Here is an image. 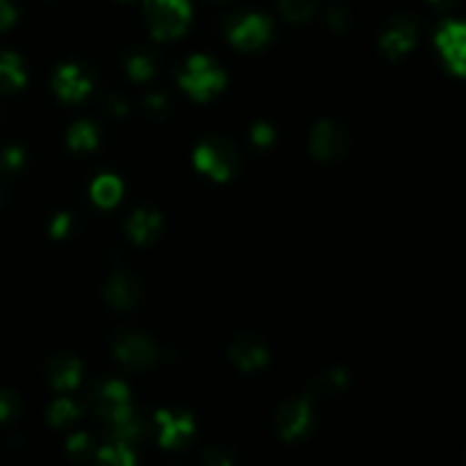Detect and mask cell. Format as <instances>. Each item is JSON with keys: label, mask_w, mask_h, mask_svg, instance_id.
Wrapping results in <instances>:
<instances>
[{"label": "cell", "mask_w": 466, "mask_h": 466, "mask_svg": "<svg viewBox=\"0 0 466 466\" xmlns=\"http://www.w3.org/2000/svg\"><path fill=\"white\" fill-rule=\"evenodd\" d=\"M82 364L76 358H55L48 364V378L55 390H76L80 385Z\"/></svg>", "instance_id": "obj_17"}, {"label": "cell", "mask_w": 466, "mask_h": 466, "mask_svg": "<svg viewBox=\"0 0 466 466\" xmlns=\"http://www.w3.org/2000/svg\"><path fill=\"white\" fill-rule=\"evenodd\" d=\"M21 414V400L16 394L7 390H0V423L14 421Z\"/></svg>", "instance_id": "obj_25"}, {"label": "cell", "mask_w": 466, "mask_h": 466, "mask_svg": "<svg viewBox=\"0 0 466 466\" xmlns=\"http://www.w3.org/2000/svg\"><path fill=\"white\" fill-rule=\"evenodd\" d=\"M217 3H223V0H217Z\"/></svg>", "instance_id": "obj_36"}, {"label": "cell", "mask_w": 466, "mask_h": 466, "mask_svg": "<svg viewBox=\"0 0 466 466\" xmlns=\"http://www.w3.org/2000/svg\"><path fill=\"white\" fill-rule=\"evenodd\" d=\"M280 12L289 21H308L317 12V0H280Z\"/></svg>", "instance_id": "obj_23"}, {"label": "cell", "mask_w": 466, "mask_h": 466, "mask_svg": "<svg viewBox=\"0 0 466 466\" xmlns=\"http://www.w3.org/2000/svg\"><path fill=\"white\" fill-rule=\"evenodd\" d=\"M68 230H71V217H68V214H57L53 226H50V235H53L55 239H62V237L68 235Z\"/></svg>", "instance_id": "obj_30"}, {"label": "cell", "mask_w": 466, "mask_h": 466, "mask_svg": "<svg viewBox=\"0 0 466 466\" xmlns=\"http://www.w3.org/2000/svg\"><path fill=\"white\" fill-rule=\"evenodd\" d=\"M349 135H346L344 127L335 121H319L314 126L312 135H309V148L312 155L321 162H335L341 159L349 150Z\"/></svg>", "instance_id": "obj_7"}, {"label": "cell", "mask_w": 466, "mask_h": 466, "mask_svg": "<svg viewBox=\"0 0 466 466\" xmlns=\"http://www.w3.org/2000/svg\"><path fill=\"white\" fill-rule=\"evenodd\" d=\"M141 299V287L127 273L116 271L112 276V280L105 287V300L112 305L114 309H132Z\"/></svg>", "instance_id": "obj_14"}, {"label": "cell", "mask_w": 466, "mask_h": 466, "mask_svg": "<svg viewBox=\"0 0 466 466\" xmlns=\"http://www.w3.org/2000/svg\"><path fill=\"white\" fill-rule=\"evenodd\" d=\"M144 16L155 39H176L189 25L191 5L189 0H146Z\"/></svg>", "instance_id": "obj_3"}, {"label": "cell", "mask_w": 466, "mask_h": 466, "mask_svg": "<svg viewBox=\"0 0 466 466\" xmlns=\"http://www.w3.org/2000/svg\"><path fill=\"white\" fill-rule=\"evenodd\" d=\"M96 412L107 423L114 440L130 441V444L139 440L141 426L135 414H132L130 391L123 382L107 380L103 387H98V391H96Z\"/></svg>", "instance_id": "obj_1"}, {"label": "cell", "mask_w": 466, "mask_h": 466, "mask_svg": "<svg viewBox=\"0 0 466 466\" xmlns=\"http://www.w3.org/2000/svg\"><path fill=\"white\" fill-rule=\"evenodd\" d=\"M205 462L212 466H230L232 464V455L226 453L223 449H212L205 453Z\"/></svg>", "instance_id": "obj_31"}, {"label": "cell", "mask_w": 466, "mask_h": 466, "mask_svg": "<svg viewBox=\"0 0 466 466\" xmlns=\"http://www.w3.org/2000/svg\"><path fill=\"white\" fill-rule=\"evenodd\" d=\"M126 68H127V76H130L132 80H137V82L150 80V77H153V73H155L153 59H150L148 55H144V53L132 55V57L127 59Z\"/></svg>", "instance_id": "obj_24"}, {"label": "cell", "mask_w": 466, "mask_h": 466, "mask_svg": "<svg viewBox=\"0 0 466 466\" xmlns=\"http://www.w3.org/2000/svg\"><path fill=\"white\" fill-rule=\"evenodd\" d=\"M98 460L112 466H132L135 464V453H132L130 441L114 440L112 437L109 444H105L103 449H98Z\"/></svg>", "instance_id": "obj_20"}, {"label": "cell", "mask_w": 466, "mask_h": 466, "mask_svg": "<svg viewBox=\"0 0 466 466\" xmlns=\"http://www.w3.org/2000/svg\"><path fill=\"white\" fill-rule=\"evenodd\" d=\"M349 385V373L344 369H332V371L323 373V376L314 378L308 385V400H326L330 396L339 394Z\"/></svg>", "instance_id": "obj_16"}, {"label": "cell", "mask_w": 466, "mask_h": 466, "mask_svg": "<svg viewBox=\"0 0 466 466\" xmlns=\"http://www.w3.org/2000/svg\"><path fill=\"white\" fill-rule=\"evenodd\" d=\"M273 32L271 18L262 16V14H244V16H235L228 25V36L232 44L241 50H258L264 44H268Z\"/></svg>", "instance_id": "obj_6"}, {"label": "cell", "mask_w": 466, "mask_h": 466, "mask_svg": "<svg viewBox=\"0 0 466 466\" xmlns=\"http://www.w3.org/2000/svg\"><path fill=\"white\" fill-rule=\"evenodd\" d=\"M159 228H162V217L150 209H137L126 221L127 235L137 244H150L159 235Z\"/></svg>", "instance_id": "obj_15"}, {"label": "cell", "mask_w": 466, "mask_h": 466, "mask_svg": "<svg viewBox=\"0 0 466 466\" xmlns=\"http://www.w3.org/2000/svg\"><path fill=\"white\" fill-rule=\"evenodd\" d=\"M123 196V182L116 176H100L91 185V198L100 208H114Z\"/></svg>", "instance_id": "obj_19"}, {"label": "cell", "mask_w": 466, "mask_h": 466, "mask_svg": "<svg viewBox=\"0 0 466 466\" xmlns=\"http://www.w3.org/2000/svg\"><path fill=\"white\" fill-rule=\"evenodd\" d=\"M250 137H253V141L259 148H267L276 139V132H273V127L268 123H255L253 130H250Z\"/></svg>", "instance_id": "obj_27"}, {"label": "cell", "mask_w": 466, "mask_h": 466, "mask_svg": "<svg viewBox=\"0 0 466 466\" xmlns=\"http://www.w3.org/2000/svg\"><path fill=\"white\" fill-rule=\"evenodd\" d=\"M16 23V7L9 0H0V32Z\"/></svg>", "instance_id": "obj_29"}, {"label": "cell", "mask_w": 466, "mask_h": 466, "mask_svg": "<svg viewBox=\"0 0 466 466\" xmlns=\"http://www.w3.org/2000/svg\"><path fill=\"white\" fill-rule=\"evenodd\" d=\"M417 36L419 23L414 21V18L399 16L394 18V23H391L385 32H382L380 48L390 59H400L405 53H410V50L417 46Z\"/></svg>", "instance_id": "obj_10"}, {"label": "cell", "mask_w": 466, "mask_h": 466, "mask_svg": "<svg viewBox=\"0 0 466 466\" xmlns=\"http://www.w3.org/2000/svg\"><path fill=\"white\" fill-rule=\"evenodd\" d=\"M55 94L59 96L66 103H80L85 96H89L91 91V76L77 64H64L57 68L53 77Z\"/></svg>", "instance_id": "obj_11"}, {"label": "cell", "mask_w": 466, "mask_h": 466, "mask_svg": "<svg viewBox=\"0 0 466 466\" xmlns=\"http://www.w3.org/2000/svg\"><path fill=\"white\" fill-rule=\"evenodd\" d=\"M230 358L241 371H258V369L267 367L268 362V350L255 337H237L230 346Z\"/></svg>", "instance_id": "obj_13"}, {"label": "cell", "mask_w": 466, "mask_h": 466, "mask_svg": "<svg viewBox=\"0 0 466 466\" xmlns=\"http://www.w3.org/2000/svg\"><path fill=\"white\" fill-rule=\"evenodd\" d=\"M96 144H98V132L89 121L73 123L68 130V146L73 150H91L96 148Z\"/></svg>", "instance_id": "obj_21"}, {"label": "cell", "mask_w": 466, "mask_h": 466, "mask_svg": "<svg viewBox=\"0 0 466 466\" xmlns=\"http://www.w3.org/2000/svg\"><path fill=\"white\" fill-rule=\"evenodd\" d=\"M114 355L121 364H126L127 369H150L157 362V346L144 335H137V332H127L121 335L114 344Z\"/></svg>", "instance_id": "obj_8"}, {"label": "cell", "mask_w": 466, "mask_h": 466, "mask_svg": "<svg viewBox=\"0 0 466 466\" xmlns=\"http://www.w3.org/2000/svg\"><path fill=\"white\" fill-rule=\"evenodd\" d=\"M432 5H435L437 9H451V7H455V5H458V0H431Z\"/></svg>", "instance_id": "obj_35"}, {"label": "cell", "mask_w": 466, "mask_h": 466, "mask_svg": "<svg viewBox=\"0 0 466 466\" xmlns=\"http://www.w3.org/2000/svg\"><path fill=\"white\" fill-rule=\"evenodd\" d=\"M146 109L153 114H162L164 109H167V98H164V96H148V100H146Z\"/></svg>", "instance_id": "obj_33"}, {"label": "cell", "mask_w": 466, "mask_h": 466, "mask_svg": "<svg viewBox=\"0 0 466 466\" xmlns=\"http://www.w3.org/2000/svg\"><path fill=\"white\" fill-rule=\"evenodd\" d=\"M177 82L191 98H196L198 103H208L226 86V73L214 59L205 57V55H194L177 73Z\"/></svg>", "instance_id": "obj_2"}, {"label": "cell", "mask_w": 466, "mask_h": 466, "mask_svg": "<svg viewBox=\"0 0 466 466\" xmlns=\"http://www.w3.org/2000/svg\"><path fill=\"white\" fill-rule=\"evenodd\" d=\"M107 109L114 114V116H123V114H127L126 100L116 98V96H112V98L107 100Z\"/></svg>", "instance_id": "obj_34"}, {"label": "cell", "mask_w": 466, "mask_h": 466, "mask_svg": "<svg viewBox=\"0 0 466 466\" xmlns=\"http://www.w3.org/2000/svg\"><path fill=\"white\" fill-rule=\"evenodd\" d=\"M77 417H80V410H77V405L68 399L55 400L53 408H50V412H48L50 423H53L55 428L71 426Z\"/></svg>", "instance_id": "obj_22"}, {"label": "cell", "mask_w": 466, "mask_h": 466, "mask_svg": "<svg viewBox=\"0 0 466 466\" xmlns=\"http://www.w3.org/2000/svg\"><path fill=\"white\" fill-rule=\"evenodd\" d=\"M276 432L280 440L285 441H299L312 431L314 414L312 405H309L308 399H291L287 403H282L278 408L276 419Z\"/></svg>", "instance_id": "obj_5"}, {"label": "cell", "mask_w": 466, "mask_h": 466, "mask_svg": "<svg viewBox=\"0 0 466 466\" xmlns=\"http://www.w3.org/2000/svg\"><path fill=\"white\" fill-rule=\"evenodd\" d=\"M66 451L73 460H86L91 453V440L86 435H82V432L80 435H73L71 440H68Z\"/></svg>", "instance_id": "obj_26"}, {"label": "cell", "mask_w": 466, "mask_h": 466, "mask_svg": "<svg viewBox=\"0 0 466 466\" xmlns=\"http://www.w3.org/2000/svg\"><path fill=\"white\" fill-rule=\"evenodd\" d=\"M21 164H23V150L16 148V146H12V148H7L3 155H0V168H3V171L12 173L16 171Z\"/></svg>", "instance_id": "obj_28"}, {"label": "cell", "mask_w": 466, "mask_h": 466, "mask_svg": "<svg viewBox=\"0 0 466 466\" xmlns=\"http://www.w3.org/2000/svg\"><path fill=\"white\" fill-rule=\"evenodd\" d=\"M25 68L18 55L0 53V94H9L25 85Z\"/></svg>", "instance_id": "obj_18"}, {"label": "cell", "mask_w": 466, "mask_h": 466, "mask_svg": "<svg viewBox=\"0 0 466 466\" xmlns=\"http://www.w3.org/2000/svg\"><path fill=\"white\" fill-rule=\"evenodd\" d=\"M194 164L198 171L208 173L212 180L228 182L239 173V153L226 139H208L194 150Z\"/></svg>", "instance_id": "obj_4"}, {"label": "cell", "mask_w": 466, "mask_h": 466, "mask_svg": "<svg viewBox=\"0 0 466 466\" xmlns=\"http://www.w3.org/2000/svg\"><path fill=\"white\" fill-rule=\"evenodd\" d=\"M328 23H330L335 30H346V27H349V12H346V9H332L330 16H328Z\"/></svg>", "instance_id": "obj_32"}, {"label": "cell", "mask_w": 466, "mask_h": 466, "mask_svg": "<svg viewBox=\"0 0 466 466\" xmlns=\"http://www.w3.org/2000/svg\"><path fill=\"white\" fill-rule=\"evenodd\" d=\"M464 46L466 32L460 21H449L440 32H437V48L444 55L446 66L453 73H458V76L464 73Z\"/></svg>", "instance_id": "obj_12"}, {"label": "cell", "mask_w": 466, "mask_h": 466, "mask_svg": "<svg viewBox=\"0 0 466 466\" xmlns=\"http://www.w3.org/2000/svg\"><path fill=\"white\" fill-rule=\"evenodd\" d=\"M159 426V444L162 449H182L194 437V417L187 412H168V410H159L155 417Z\"/></svg>", "instance_id": "obj_9"}]
</instances>
